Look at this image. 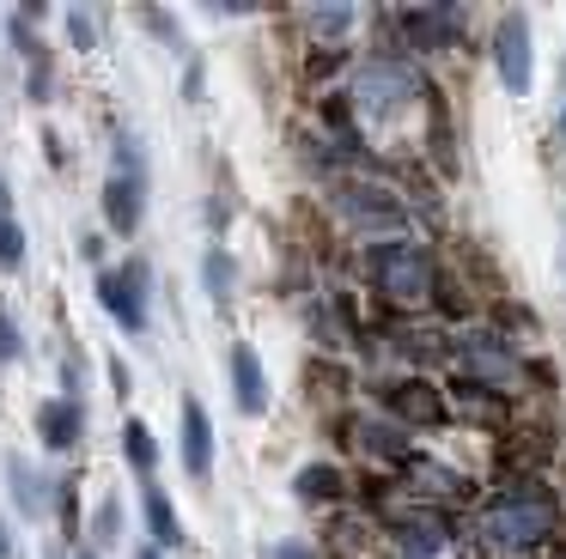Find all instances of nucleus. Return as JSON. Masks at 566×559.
I'll return each mask as SVG.
<instances>
[{"instance_id":"aec40b11","label":"nucleus","mask_w":566,"mask_h":559,"mask_svg":"<svg viewBox=\"0 0 566 559\" xmlns=\"http://www.w3.org/2000/svg\"><path fill=\"white\" fill-rule=\"evenodd\" d=\"M305 36L317 49H342L347 36H354V12L347 7H311L305 12Z\"/></svg>"},{"instance_id":"f3484780","label":"nucleus","mask_w":566,"mask_h":559,"mask_svg":"<svg viewBox=\"0 0 566 559\" xmlns=\"http://www.w3.org/2000/svg\"><path fill=\"white\" fill-rule=\"evenodd\" d=\"M38 432L50 450H74L80 432H86V413H80V401H43L38 408Z\"/></svg>"},{"instance_id":"7c9ffc66","label":"nucleus","mask_w":566,"mask_h":559,"mask_svg":"<svg viewBox=\"0 0 566 559\" xmlns=\"http://www.w3.org/2000/svg\"><path fill=\"white\" fill-rule=\"evenodd\" d=\"M111 389H116V395H128V389H135V383H128V365L123 359H111Z\"/></svg>"},{"instance_id":"c9c22d12","label":"nucleus","mask_w":566,"mask_h":559,"mask_svg":"<svg viewBox=\"0 0 566 559\" xmlns=\"http://www.w3.org/2000/svg\"><path fill=\"white\" fill-rule=\"evenodd\" d=\"M74 559H92V553H74Z\"/></svg>"},{"instance_id":"5701e85b","label":"nucleus","mask_w":566,"mask_h":559,"mask_svg":"<svg viewBox=\"0 0 566 559\" xmlns=\"http://www.w3.org/2000/svg\"><path fill=\"white\" fill-rule=\"evenodd\" d=\"M50 510L62 517V535H74V529H80V498H74V481H55V493H50Z\"/></svg>"},{"instance_id":"393cba45","label":"nucleus","mask_w":566,"mask_h":559,"mask_svg":"<svg viewBox=\"0 0 566 559\" xmlns=\"http://www.w3.org/2000/svg\"><path fill=\"white\" fill-rule=\"evenodd\" d=\"M25 262V231H19V219L7 213L0 219V267H19Z\"/></svg>"},{"instance_id":"72a5a7b5","label":"nucleus","mask_w":566,"mask_h":559,"mask_svg":"<svg viewBox=\"0 0 566 559\" xmlns=\"http://www.w3.org/2000/svg\"><path fill=\"white\" fill-rule=\"evenodd\" d=\"M135 559H159V547H140V553Z\"/></svg>"},{"instance_id":"c756f323","label":"nucleus","mask_w":566,"mask_h":559,"mask_svg":"<svg viewBox=\"0 0 566 559\" xmlns=\"http://www.w3.org/2000/svg\"><path fill=\"white\" fill-rule=\"evenodd\" d=\"M116 158H123V177H140V146L128 140V128H116Z\"/></svg>"},{"instance_id":"f8f14e48","label":"nucleus","mask_w":566,"mask_h":559,"mask_svg":"<svg viewBox=\"0 0 566 559\" xmlns=\"http://www.w3.org/2000/svg\"><path fill=\"white\" fill-rule=\"evenodd\" d=\"M347 444H354L366 462H384V468H396L402 456H415V432H402V425L384 420V413H371V420H354Z\"/></svg>"},{"instance_id":"473e14b6","label":"nucleus","mask_w":566,"mask_h":559,"mask_svg":"<svg viewBox=\"0 0 566 559\" xmlns=\"http://www.w3.org/2000/svg\"><path fill=\"white\" fill-rule=\"evenodd\" d=\"M13 553H19V547H13V541H7V535H0V559H13Z\"/></svg>"},{"instance_id":"9b49d317","label":"nucleus","mask_w":566,"mask_h":559,"mask_svg":"<svg viewBox=\"0 0 566 559\" xmlns=\"http://www.w3.org/2000/svg\"><path fill=\"white\" fill-rule=\"evenodd\" d=\"M384 24H396L408 49H457L463 43V12H451V7H402V12H384Z\"/></svg>"},{"instance_id":"b1692460","label":"nucleus","mask_w":566,"mask_h":559,"mask_svg":"<svg viewBox=\"0 0 566 559\" xmlns=\"http://www.w3.org/2000/svg\"><path fill=\"white\" fill-rule=\"evenodd\" d=\"M116 535H123V505L98 498V510H92V541H116Z\"/></svg>"},{"instance_id":"f03ea898","label":"nucleus","mask_w":566,"mask_h":559,"mask_svg":"<svg viewBox=\"0 0 566 559\" xmlns=\"http://www.w3.org/2000/svg\"><path fill=\"white\" fill-rule=\"evenodd\" d=\"M323 201H329L335 225L359 231L366 243H396L415 231V213H408L402 189H390L378 177H359V170H329L323 177Z\"/></svg>"},{"instance_id":"a878e982","label":"nucleus","mask_w":566,"mask_h":559,"mask_svg":"<svg viewBox=\"0 0 566 559\" xmlns=\"http://www.w3.org/2000/svg\"><path fill=\"white\" fill-rule=\"evenodd\" d=\"M140 19H147V31L159 36L165 49H177V55H184V31H177V19H171V12H159V7H140Z\"/></svg>"},{"instance_id":"6e6552de","label":"nucleus","mask_w":566,"mask_h":559,"mask_svg":"<svg viewBox=\"0 0 566 559\" xmlns=\"http://www.w3.org/2000/svg\"><path fill=\"white\" fill-rule=\"evenodd\" d=\"M147 286H153V267L140 262V255L98 274V304L128 328V335H147Z\"/></svg>"},{"instance_id":"a211bd4d","label":"nucleus","mask_w":566,"mask_h":559,"mask_svg":"<svg viewBox=\"0 0 566 559\" xmlns=\"http://www.w3.org/2000/svg\"><path fill=\"white\" fill-rule=\"evenodd\" d=\"M7 493L19 498V510H25V517H43V510H50V493H55V486L43 481V474L31 468L25 456H7Z\"/></svg>"},{"instance_id":"423d86ee","label":"nucleus","mask_w":566,"mask_h":559,"mask_svg":"<svg viewBox=\"0 0 566 559\" xmlns=\"http://www.w3.org/2000/svg\"><path fill=\"white\" fill-rule=\"evenodd\" d=\"M371 395L384 401V420H396L402 432H444L451 408H444V389L432 377H402V383H371Z\"/></svg>"},{"instance_id":"7ed1b4c3","label":"nucleus","mask_w":566,"mask_h":559,"mask_svg":"<svg viewBox=\"0 0 566 559\" xmlns=\"http://www.w3.org/2000/svg\"><path fill=\"white\" fill-rule=\"evenodd\" d=\"M342 97H347L354 109H366L371 122H390V116H402L408 104H427L432 85L420 80V67L402 55V49H378V55L347 61Z\"/></svg>"},{"instance_id":"4be33fe9","label":"nucleus","mask_w":566,"mask_h":559,"mask_svg":"<svg viewBox=\"0 0 566 559\" xmlns=\"http://www.w3.org/2000/svg\"><path fill=\"white\" fill-rule=\"evenodd\" d=\"M123 456H128V468H140V474L159 468V444H153V432H147L140 420L123 425Z\"/></svg>"},{"instance_id":"20e7f679","label":"nucleus","mask_w":566,"mask_h":559,"mask_svg":"<svg viewBox=\"0 0 566 559\" xmlns=\"http://www.w3.org/2000/svg\"><path fill=\"white\" fill-rule=\"evenodd\" d=\"M359 274L366 286L378 292L390 310H420L432 298V274H439V255L420 250L415 238H396V243H366L359 250Z\"/></svg>"},{"instance_id":"bb28decb","label":"nucleus","mask_w":566,"mask_h":559,"mask_svg":"<svg viewBox=\"0 0 566 559\" xmlns=\"http://www.w3.org/2000/svg\"><path fill=\"white\" fill-rule=\"evenodd\" d=\"M269 559H323V547L305 541V535H286V541L269 547Z\"/></svg>"},{"instance_id":"0eeeda50","label":"nucleus","mask_w":566,"mask_h":559,"mask_svg":"<svg viewBox=\"0 0 566 559\" xmlns=\"http://www.w3.org/2000/svg\"><path fill=\"white\" fill-rule=\"evenodd\" d=\"M390 481L402 486L408 505H432V510H457V505L475 498V486H469L457 468H444L439 456H402L390 468Z\"/></svg>"},{"instance_id":"f704fd0d","label":"nucleus","mask_w":566,"mask_h":559,"mask_svg":"<svg viewBox=\"0 0 566 559\" xmlns=\"http://www.w3.org/2000/svg\"><path fill=\"white\" fill-rule=\"evenodd\" d=\"M554 134H560V140H566V109H560V122H554Z\"/></svg>"},{"instance_id":"412c9836","label":"nucleus","mask_w":566,"mask_h":559,"mask_svg":"<svg viewBox=\"0 0 566 559\" xmlns=\"http://www.w3.org/2000/svg\"><path fill=\"white\" fill-rule=\"evenodd\" d=\"M201 286H208L213 304H232V292H238V262H232L226 250H208V255H201Z\"/></svg>"},{"instance_id":"9d476101","label":"nucleus","mask_w":566,"mask_h":559,"mask_svg":"<svg viewBox=\"0 0 566 559\" xmlns=\"http://www.w3.org/2000/svg\"><path fill=\"white\" fill-rule=\"evenodd\" d=\"M444 389V408H451V425H481V432H505V425L517 420V408L500 395V389H481L469 383V377H451Z\"/></svg>"},{"instance_id":"2eb2a0df","label":"nucleus","mask_w":566,"mask_h":559,"mask_svg":"<svg viewBox=\"0 0 566 559\" xmlns=\"http://www.w3.org/2000/svg\"><path fill=\"white\" fill-rule=\"evenodd\" d=\"M232 395H238V408H244V413L269 408V377H262V359H256L250 340H238V347H232Z\"/></svg>"},{"instance_id":"6ab92c4d","label":"nucleus","mask_w":566,"mask_h":559,"mask_svg":"<svg viewBox=\"0 0 566 559\" xmlns=\"http://www.w3.org/2000/svg\"><path fill=\"white\" fill-rule=\"evenodd\" d=\"M140 510H147V529H153V547H184V523H177L171 498L159 493V486L147 481V493H140Z\"/></svg>"},{"instance_id":"cd10ccee","label":"nucleus","mask_w":566,"mask_h":559,"mask_svg":"<svg viewBox=\"0 0 566 559\" xmlns=\"http://www.w3.org/2000/svg\"><path fill=\"white\" fill-rule=\"evenodd\" d=\"M19 352H25V340H19V323L7 316V304H0V365H13Z\"/></svg>"},{"instance_id":"4468645a","label":"nucleus","mask_w":566,"mask_h":559,"mask_svg":"<svg viewBox=\"0 0 566 559\" xmlns=\"http://www.w3.org/2000/svg\"><path fill=\"white\" fill-rule=\"evenodd\" d=\"M140 213H147V182L140 177H111L104 182V219H111L116 238L140 231Z\"/></svg>"},{"instance_id":"dca6fc26","label":"nucleus","mask_w":566,"mask_h":559,"mask_svg":"<svg viewBox=\"0 0 566 559\" xmlns=\"http://www.w3.org/2000/svg\"><path fill=\"white\" fill-rule=\"evenodd\" d=\"M293 493L298 498H311V505H342L347 493H354V481H347L335 462H311V468H298L293 474Z\"/></svg>"},{"instance_id":"39448f33","label":"nucleus","mask_w":566,"mask_h":559,"mask_svg":"<svg viewBox=\"0 0 566 559\" xmlns=\"http://www.w3.org/2000/svg\"><path fill=\"white\" fill-rule=\"evenodd\" d=\"M451 371L469 377V383H481V389H500L505 401H512L517 389H530V359L488 323L451 328Z\"/></svg>"},{"instance_id":"ddd939ff","label":"nucleus","mask_w":566,"mask_h":559,"mask_svg":"<svg viewBox=\"0 0 566 559\" xmlns=\"http://www.w3.org/2000/svg\"><path fill=\"white\" fill-rule=\"evenodd\" d=\"M184 468L196 474L201 486H208V474H213V420L196 395L184 401Z\"/></svg>"},{"instance_id":"1a4fd4ad","label":"nucleus","mask_w":566,"mask_h":559,"mask_svg":"<svg viewBox=\"0 0 566 559\" xmlns=\"http://www.w3.org/2000/svg\"><path fill=\"white\" fill-rule=\"evenodd\" d=\"M493 67H500V85L512 97H524L530 85H536V49H530L524 12H505V19L493 24Z\"/></svg>"},{"instance_id":"f257e3e1","label":"nucleus","mask_w":566,"mask_h":559,"mask_svg":"<svg viewBox=\"0 0 566 559\" xmlns=\"http://www.w3.org/2000/svg\"><path fill=\"white\" fill-rule=\"evenodd\" d=\"M488 559H536L560 535V493L542 474H512L488 493V505L463 523Z\"/></svg>"},{"instance_id":"c85d7f7f","label":"nucleus","mask_w":566,"mask_h":559,"mask_svg":"<svg viewBox=\"0 0 566 559\" xmlns=\"http://www.w3.org/2000/svg\"><path fill=\"white\" fill-rule=\"evenodd\" d=\"M67 43H74V49H92V43H98V24H92V12H67Z\"/></svg>"},{"instance_id":"2f4dec72","label":"nucleus","mask_w":566,"mask_h":559,"mask_svg":"<svg viewBox=\"0 0 566 559\" xmlns=\"http://www.w3.org/2000/svg\"><path fill=\"white\" fill-rule=\"evenodd\" d=\"M13 213V194H7V182H0V219Z\"/></svg>"}]
</instances>
